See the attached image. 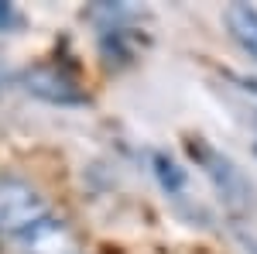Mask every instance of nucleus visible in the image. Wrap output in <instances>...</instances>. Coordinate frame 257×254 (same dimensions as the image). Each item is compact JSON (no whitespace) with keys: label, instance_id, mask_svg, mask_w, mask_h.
Instances as JSON below:
<instances>
[{"label":"nucleus","instance_id":"1","mask_svg":"<svg viewBox=\"0 0 257 254\" xmlns=\"http://www.w3.org/2000/svg\"><path fill=\"white\" fill-rule=\"evenodd\" d=\"M48 220V203L45 196L24 182V179H0V234H31Z\"/></svg>","mask_w":257,"mask_h":254},{"label":"nucleus","instance_id":"2","mask_svg":"<svg viewBox=\"0 0 257 254\" xmlns=\"http://www.w3.org/2000/svg\"><path fill=\"white\" fill-rule=\"evenodd\" d=\"M189 151H192V158H196V165L209 176V182L216 186L219 199L226 203L230 213H243V210H250V203H254V186L247 182V176L240 172L230 158L219 155V151H213L206 141H192Z\"/></svg>","mask_w":257,"mask_h":254},{"label":"nucleus","instance_id":"3","mask_svg":"<svg viewBox=\"0 0 257 254\" xmlns=\"http://www.w3.org/2000/svg\"><path fill=\"white\" fill-rule=\"evenodd\" d=\"M21 86L24 93L45 103H55V107H79L86 103V90H82L72 72H65L59 65H31L21 72Z\"/></svg>","mask_w":257,"mask_h":254},{"label":"nucleus","instance_id":"4","mask_svg":"<svg viewBox=\"0 0 257 254\" xmlns=\"http://www.w3.org/2000/svg\"><path fill=\"white\" fill-rule=\"evenodd\" d=\"M223 21H226V31L233 35V41L257 62V7H250V4H230Z\"/></svg>","mask_w":257,"mask_h":254},{"label":"nucleus","instance_id":"5","mask_svg":"<svg viewBox=\"0 0 257 254\" xmlns=\"http://www.w3.org/2000/svg\"><path fill=\"white\" fill-rule=\"evenodd\" d=\"M24 240H28L31 254H72V240L65 234V227L55 220H45L31 234H24Z\"/></svg>","mask_w":257,"mask_h":254},{"label":"nucleus","instance_id":"6","mask_svg":"<svg viewBox=\"0 0 257 254\" xmlns=\"http://www.w3.org/2000/svg\"><path fill=\"white\" fill-rule=\"evenodd\" d=\"M155 168H158V179H161V186H165L168 193H182V189H185V172L178 168L172 158L158 155L155 158Z\"/></svg>","mask_w":257,"mask_h":254},{"label":"nucleus","instance_id":"7","mask_svg":"<svg viewBox=\"0 0 257 254\" xmlns=\"http://www.w3.org/2000/svg\"><path fill=\"white\" fill-rule=\"evenodd\" d=\"M21 28V14L14 4H7V0H0V31H14Z\"/></svg>","mask_w":257,"mask_h":254},{"label":"nucleus","instance_id":"8","mask_svg":"<svg viewBox=\"0 0 257 254\" xmlns=\"http://www.w3.org/2000/svg\"><path fill=\"white\" fill-rule=\"evenodd\" d=\"M233 82H240V90H247V93H254V97H257V79H250V76H233Z\"/></svg>","mask_w":257,"mask_h":254},{"label":"nucleus","instance_id":"9","mask_svg":"<svg viewBox=\"0 0 257 254\" xmlns=\"http://www.w3.org/2000/svg\"><path fill=\"white\" fill-rule=\"evenodd\" d=\"M243 247H247L250 254H257V237H247V240H243Z\"/></svg>","mask_w":257,"mask_h":254},{"label":"nucleus","instance_id":"10","mask_svg":"<svg viewBox=\"0 0 257 254\" xmlns=\"http://www.w3.org/2000/svg\"><path fill=\"white\" fill-rule=\"evenodd\" d=\"M254 151H257V144H254Z\"/></svg>","mask_w":257,"mask_h":254}]
</instances>
